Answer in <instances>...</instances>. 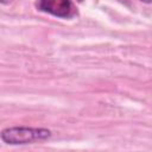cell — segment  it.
<instances>
[{
    "label": "cell",
    "mask_w": 152,
    "mask_h": 152,
    "mask_svg": "<svg viewBox=\"0 0 152 152\" xmlns=\"http://www.w3.org/2000/svg\"><path fill=\"white\" fill-rule=\"evenodd\" d=\"M139 1H141V2H145V4H150V2H151V0H139Z\"/></svg>",
    "instance_id": "4"
},
{
    "label": "cell",
    "mask_w": 152,
    "mask_h": 152,
    "mask_svg": "<svg viewBox=\"0 0 152 152\" xmlns=\"http://www.w3.org/2000/svg\"><path fill=\"white\" fill-rule=\"evenodd\" d=\"M12 0H0V2L1 4H8V2H11Z\"/></svg>",
    "instance_id": "3"
},
{
    "label": "cell",
    "mask_w": 152,
    "mask_h": 152,
    "mask_svg": "<svg viewBox=\"0 0 152 152\" xmlns=\"http://www.w3.org/2000/svg\"><path fill=\"white\" fill-rule=\"evenodd\" d=\"M51 137V131L46 128H33V127H8L1 131L0 138L4 142L10 145H24L33 141L46 140Z\"/></svg>",
    "instance_id": "1"
},
{
    "label": "cell",
    "mask_w": 152,
    "mask_h": 152,
    "mask_svg": "<svg viewBox=\"0 0 152 152\" xmlns=\"http://www.w3.org/2000/svg\"><path fill=\"white\" fill-rule=\"evenodd\" d=\"M77 1H78V2H82V1H83V0H77Z\"/></svg>",
    "instance_id": "5"
},
{
    "label": "cell",
    "mask_w": 152,
    "mask_h": 152,
    "mask_svg": "<svg viewBox=\"0 0 152 152\" xmlns=\"http://www.w3.org/2000/svg\"><path fill=\"white\" fill-rule=\"evenodd\" d=\"M37 8L58 18H72L76 14V8L71 0H38Z\"/></svg>",
    "instance_id": "2"
}]
</instances>
